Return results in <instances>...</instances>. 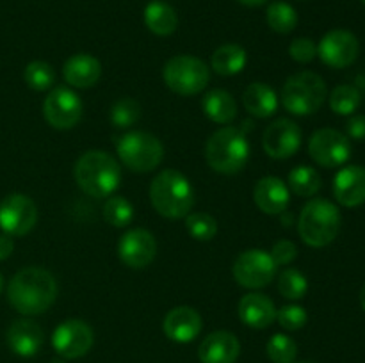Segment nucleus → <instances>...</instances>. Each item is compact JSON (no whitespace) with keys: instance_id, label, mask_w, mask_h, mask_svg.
I'll return each instance as SVG.
<instances>
[{"instance_id":"nucleus-20","label":"nucleus","mask_w":365,"mask_h":363,"mask_svg":"<svg viewBox=\"0 0 365 363\" xmlns=\"http://www.w3.org/2000/svg\"><path fill=\"white\" fill-rule=\"evenodd\" d=\"M334 196L342 206H359L365 201V167L346 166L335 174Z\"/></svg>"},{"instance_id":"nucleus-4","label":"nucleus","mask_w":365,"mask_h":363,"mask_svg":"<svg viewBox=\"0 0 365 363\" xmlns=\"http://www.w3.org/2000/svg\"><path fill=\"white\" fill-rule=\"evenodd\" d=\"M207 164L216 173L235 174L248 164L250 142L242 128L223 127L214 132L205 144Z\"/></svg>"},{"instance_id":"nucleus-10","label":"nucleus","mask_w":365,"mask_h":363,"mask_svg":"<svg viewBox=\"0 0 365 363\" xmlns=\"http://www.w3.org/2000/svg\"><path fill=\"white\" fill-rule=\"evenodd\" d=\"M38 223V206L29 196L13 192L0 201V230L11 237L29 233Z\"/></svg>"},{"instance_id":"nucleus-14","label":"nucleus","mask_w":365,"mask_h":363,"mask_svg":"<svg viewBox=\"0 0 365 363\" xmlns=\"http://www.w3.org/2000/svg\"><path fill=\"white\" fill-rule=\"evenodd\" d=\"M359 39L353 32L344 31V28H335V31L327 32L323 39L317 45V56L321 57L327 66L341 70V68L349 66L359 57Z\"/></svg>"},{"instance_id":"nucleus-47","label":"nucleus","mask_w":365,"mask_h":363,"mask_svg":"<svg viewBox=\"0 0 365 363\" xmlns=\"http://www.w3.org/2000/svg\"><path fill=\"white\" fill-rule=\"evenodd\" d=\"M52 363H53V362H52Z\"/></svg>"},{"instance_id":"nucleus-5","label":"nucleus","mask_w":365,"mask_h":363,"mask_svg":"<svg viewBox=\"0 0 365 363\" xmlns=\"http://www.w3.org/2000/svg\"><path fill=\"white\" fill-rule=\"evenodd\" d=\"M341 212L337 205L323 198H314L303 206L298 221L299 237L310 248L331 244L341 230Z\"/></svg>"},{"instance_id":"nucleus-11","label":"nucleus","mask_w":365,"mask_h":363,"mask_svg":"<svg viewBox=\"0 0 365 363\" xmlns=\"http://www.w3.org/2000/svg\"><path fill=\"white\" fill-rule=\"evenodd\" d=\"M309 153L319 166L339 167L351 157V142L348 135L335 128H321L310 137Z\"/></svg>"},{"instance_id":"nucleus-22","label":"nucleus","mask_w":365,"mask_h":363,"mask_svg":"<svg viewBox=\"0 0 365 363\" xmlns=\"http://www.w3.org/2000/svg\"><path fill=\"white\" fill-rule=\"evenodd\" d=\"M239 319L253 330H266L277 320V306L267 295L252 292L239 301Z\"/></svg>"},{"instance_id":"nucleus-23","label":"nucleus","mask_w":365,"mask_h":363,"mask_svg":"<svg viewBox=\"0 0 365 363\" xmlns=\"http://www.w3.org/2000/svg\"><path fill=\"white\" fill-rule=\"evenodd\" d=\"M100 75H102L100 60L89 53H75L63 66V77L71 88H93L100 80Z\"/></svg>"},{"instance_id":"nucleus-27","label":"nucleus","mask_w":365,"mask_h":363,"mask_svg":"<svg viewBox=\"0 0 365 363\" xmlns=\"http://www.w3.org/2000/svg\"><path fill=\"white\" fill-rule=\"evenodd\" d=\"M145 23L148 27V31L157 36L173 34L178 27L177 11L170 4L153 0L145 9Z\"/></svg>"},{"instance_id":"nucleus-12","label":"nucleus","mask_w":365,"mask_h":363,"mask_svg":"<svg viewBox=\"0 0 365 363\" xmlns=\"http://www.w3.org/2000/svg\"><path fill=\"white\" fill-rule=\"evenodd\" d=\"M43 114L48 125L59 130L73 128L82 117V100L73 89L66 85H57L43 103Z\"/></svg>"},{"instance_id":"nucleus-16","label":"nucleus","mask_w":365,"mask_h":363,"mask_svg":"<svg viewBox=\"0 0 365 363\" xmlns=\"http://www.w3.org/2000/svg\"><path fill=\"white\" fill-rule=\"evenodd\" d=\"M120 260L130 269H145L153 262L157 255L155 237L148 230L134 228L128 230L118 244Z\"/></svg>"},{"instance_id":"nucleus-9","label":"nucleus","mask_w":365,"mask_h":363,"mask_svg":"<svg viewBox=\"0 0 365 363\" xmlns=\"http://www.w3.org/2000/svg\"><path fill=\"white\" fill-rule=\"evenodd\" d=\"M235 281L245 288H264L277 276V265L264 249H248L235 258L232 267Z\"/></svg>"},{"instance_id":"nucleus-31","label":"nucleus","mask_w":365,"mask_h":363,"mask_svg":"<svg viewBox=\"0 0 365 363\" xmlns=\"http://www.w3.org/2000/svg\"><path fill=\"white\" fill-rule=\"evenodd\" d=\"M360 100H362V96H360V91L355 85L342 84L331 91L330 107L339 116H351L359 109Z\"/></svg>"},{"instance_id":"nucleus-7","label":"nucleus","mask_w":365,"mask_h":363,"mask_svg":"<svg viewBox=\"0 0 365 363\" xmlns=\"http://www.w3.org/2000/svg\"><path fill=\"white\" fill-rule=\"evenodd\" d=\"M116 149L121 162L135 173L153 171L164 159L163 142L143 130H132L118 137Z\"/></svg>"},{"instance_id":"nucleus-18","label":"nucleus","mask_w":365,"mask_h":363,"mask_svg":"<svg viewBox=\"0 0 365 363\" xmlns=\"http://www.w3.org/2000/svg\"><path fill=\"white\" fill-rule=\"evenodd\" d=\"M241 354L239 338L230 331H214L207 335L198 347L202 363H235Z\"/></svg>"},{"instance_id":"nucleus-41","label":"nucleus","mask_w":365,"mask_h":363,"mask_svg":"<svg viewBox=\"0 0 365 363\" xmlns=\"http://www.w3.org/2000/svg\"><path fill=\"white\" fill-rule=\"evenodd\" d=\"M14 249V242H13V237L7 233H2L0 235V262L2 260H7L11 256V253H13Z\"/></svg>"},{"instance_id":"nucleus-15","label":"nucleus","mask_w":365,"mask_h":363,"mask_svg":"<svg viewBox=\"0 0 365 363\" xmlns=\"http://www.w3.org/2000/svg\"><path fill=\"white\" fill-rule=\"evenodd\" d=\"M302 146V130L289 117H280L267 125L262 134V148L271 159H291Z\"/></svg>"},{"instance_id":"nucleus-19","label":"nucleus","mask_w":365,"mask_h":363,"mask_svg":"<svg viewBox=\"0 0 365 363\" xmlns=\"http://www.w3.org/2000/svg\"><path fill=\"white\" fill-rule=\"evenodd\" d=\"M45 335L38 322L32 319H18L7 330V345L14 354L21 358H32L41 349Z\"/></svg>"},{"instance_id":"nucleus-34","label":"nucleus","mask_w":365,"mask_h":363,"mask_svg":"<svg viewBox=\"0 0 365 363\" xmlns=\"http://www.w3.org/2000/svg\"><path fill=\"white\" fill-rule=\"evenodd\" d=\"M24 78L29 88L34 91H46L56 82V71L45 60H32L25 68Z\"/></svg>"},{"instance_id":"nucleus-1","label":"nucleus","mask_w":365,"mask_h":363,"mask_svg":"<svg viewBox=\"0 0 365 363\" xmlns=\"http://www.w3.org/2000/svg\"><path fill=\"white\" fill-rule=\"evenodd\" d=\"M7 298L21 315L45 313L57 298L56 278L43 267H25L9 281Z\"/></svg>"},{"instance_id":"nucleus-35","label":"nucleus","mask_w":365,"mask_h":363,"mask_svg":"<svg viewBox=\"0 0 365 363\" xmlns=\"http://www.w3.org/2000/svg\"><path fill=\"white\" fill-rule=\"evenodd\" d=\"M266 352L273 363H292L298 356V344L289 335L277 333L267 342Z\"/></svg>"},{"instance_id":"nucleus-39","label":"nucleus","mask_w":365,"mask_h":363,"mask_svg":"<svg viewBox=\"0 0 365 363\" xmlns=\"http://www.w3.org/2000/svg\"><path fill=\"white\" fill-rule=\"evenodd\" d=\"M269 255H271V258H273L274 265L277 267L289 265V263L294 262L296 256H298V248H296L294 242L282 238V241L274 242V246H273V249H271Z\"/></svg>"},{"instance_id":"nucleus-40","label":"nucleus","mask_w":365,"mask_h":363,"mask_svg":"<svg viewBox=\"0 0 365 363\" xmlns=\"http://www.w3.org/2000/svg\"><path fill=\"white\" fill-rule=\"evenodd\" d=\"M346 132H348V139H355V141H364L365 139V116L356 114L351 120L346 123Z\"/></svg>"},{"instance_id":"nucleus-8","label":"nucleus","mask_w":365,"mask_h":363,"mask_svg":"<svg viewBox=\"0 0 365 363\" xmlns=\"http://www.w3.org/2000/svg\"><path fill=\"white\" fill-rule=\"evenodd\" d=\"M163 78L168 88L182 96L202 93L210 80V68L195 56H175L164 64Z\"/></svg>"},{"instance_id":"nucleus-26","label":"nucleus","mask_w":365,"mask_h":363,"mask_svg":"<svg viewBox=\"0 0 365 363\" xmlns=\"http://www.w3.org/2000/svg\"><path fill=\"white\" fill-rule=\"evenodd\" d=\"M246 63H248V56L242 46L235 45V43H228V45H221L216 52L210 57V68L216 71L217 75L223 77H232L245 70Z\"/></svg>"},{"instance_id":"nucleus-29","label":"nucleus","mask_w":365,"mask_h":363,"mask_svg":"<svg viewBox=\"0 0 365 363\" xmlns=\"http://www.w3.org/2000/svg\"><path fill=\"white\" fill-rule=\"evenodd\" d=\"M267 25L278 34H289L298 25V13L294 7L287 2H273L269 4L266 11Z\"/></svg>"},{"instance_id":"nucleus-45","label":"nucleus","mask_w":365,"mask_h":363,"mask_svg":"<svg viewBox=\"0 0 365 363\" xmlns=\"http://www.w3.org/2000/svg\"><path fill=\"white\" fill-rule=\"evenodd\" d=\"M292 363H310V362H292Z\"/></svg>"},{"instance_id":"nucleus-36","label":"nucleus","mask_w":365,"mask_h":363,"mask_svg":"<svg viewBox=\"0 0 365 363\" xmlns=\"http://www.w3.org/2000/svg\"><path fill=\"white\" fill-rule=\"evenodd\" d=\"M141 117V105L134 98L123 96L110 107V121L118 128H128Z\"/></svg>"},{"instance_id":"nucleus-17","label":"nucleus","mask_w":365,"mask_h":363,"mask_svg":"<svg viewBox=\"0 0 365 363\" xmlns=\"http://www.w3.org/2000/svg\"><path fill=\"white\" fill-rule=\"evenodd\" d=\"M163 331L177 344H189L202 331V317L191 306H177L164 317Z\"/></svg>"},{"instance_id":"nucleus-37","label":"nucleus","mask_w":365,"mask_h":363,"mask_svg":"<svg viewBox=\"0 0 365 363\" xmlns=\"http://www.w3.org/2000/svg\"><path fill=\"white\" fill-rule=\"evenodd\" d=\"M277 320L280 326L287 331L302 330L309 320L307 310L299 305H285L280 310H277Z\"/></svg>"},{"instance_id":"nucleus-44","label":"nucleus","mask_w":365,"mask_h":363,"mask_svg":"<svg viewBox=\"0 0 365 363\" xmlns=\"http://www.w3.org/2000/svg\"><path fill=\"white\" fill-rule=\"evenodd\" d=\"M2 288H4V276L0 274V294H2Z\"/></svg>"},{"instance_id":"nucleus-2","label":"nucleus","mask_w":365,"mask_h":363,"mask_svg":"<svg viewBox=\"0 0 365 363\" xmlns=\"http://www.w3.org/2000/svg\"><path fill=\"white\" fill-rule=\"evenodd\" d=\"M78 187L93 198H109L120 187L121 167L110 153L89 149L78 157L73 169Z\"/></svg>"},{"instance_id":"nucleus-42","label":"nucleus","mask_w":365,"mask_h":363,"mask_svg":"<svg viewBox=\"0 0 365 363\" xmlns=\"http://www.w3.org/2000/svg\"><path fill=\"white\" fill-rule=\"evenodd\" d=\"M242 6H248V7H260L267 2V0H239Z\"/></svg>"},{"instance_id":"nucleus-25","label":"nucleus","mask_w":365,"mask_h":363,"mask_svg":"<svg viewBox=\"0 0 365 363\" xmlns=\"http://www.w3.org/2000/svg\"><path fill=\"white\" fill-rule=\"evenodd\" d=\"M203 112L210 121L220 125L232 123L237 116V103L235 98L225 89H210L203 96Z\"/></svg>"},{"instance_id":"nucleus-13","label":"nucleus","mask_w":365,"mask_h":363,"mask_svg":"<svg viewBox=\"0 0 365 363\" xmlns=\"http://www.w3.org/2000/svg\"><path fill=\"white\" fill-rule=\"evenodd\" d=\"M95 335L91 326L81 319H68L56 327L52 345L57 354L64 359H77L88 354L93 347Z\"/></svg>"},{"instance_id":"nucleus-43","label":"nucleus","mask_w":365,"mask_h":363,"mask_svg":"<svg viewBox=\"0 0 365 363\" xmlns=\"http://www.w3.org/2000/svg\"><path fill=\"white\" fill-rule=\"evenodd\" d=\"M360 305H362V308L365 310V283H364L362 290H360Z\"/></svg>"},{"instance_id":"nucleus-32","label":"nucleus","mask_w":365,"mask_h":363,"mask_svg":"<svg viewBox=\"0 0 365 363\" xmlns=\"http://www.w3.org/2000/svg\"><path fill=\"white\" fill-rule=\"evenodd\" d=\"M307 290H309V281H307L305 274L299 273L294 267H287L282 270V274L278 276V292L285 299L298 301L307 294Z\"/></svg>"},{"instance_id":"nucleus-6","label":"nucleus","mask_w":365,"mask_h":363,"mask_svg":"<svg viewBox=\"0 0 365 363\" xmlns=\"http://www.w3.org/2000/svg\"><path fill=\"white\" fill-rule=\"evenodd\" d=\"M328 96L323 77L314 71H299L291 75L282 88V105L294 116H309L317 112Z\"/></svg>"},{"instance_id":"nucleus-21","label":"nucleus","mask_w":365,"mask_h":363,"mask_svg":"<svg viewBox=\"0 0 365 363\" xmlns=\"http://www.w3.org/2000/svg\"><path fill=\"white\" fill-rule=\"evenodd\" d=\"M253 199L264 214L277 216L289 206L291 191L278 177H264L253 187Z\"/></svg>"},{"instance_id":"nucleus-24","label":"nucleus","mask_w":365,"mask_h":363,"mask_svg":"<svg viewBox=\"0 0 365 363\" xmlns=\"http://www.w3.org/2000/svg\"><path fill=\"white\" fill-rule=\"evenodd\" d=\"M242 105L252 116L271 117L278 109V96L267 84L262 82H253L242 93Z\"/></svg>"},{"instance_id":"nucleus-38","label":"nucleus","mask_w":365,"mask_h":363,"mask_svg":"<svg viewBox=\"0 0 365 363\" xmlns=\"http://www.w3.org/2000/svg\"><path fill=\"white\" fill-rule=\"evenodd\" d=\"M289 53L296 63H310L317 56V45L310 38H296L289 46Z\"/></svg>"},{"instance_id":"nucleus-3","label":"nucleus","mask_w":365,"mask_h":363,"mask_svg":"<svg viewBox=\"0 0 365 363\" xmlns=\"http://www.w3.org/2000/svg\"><path fill=\"white\" fill-rule=\"evenodd\" d=\"M150 201L163 217L182 219L195 206L196 194L185 174L177 169H164L150 184Z\"/></svg>"},{"instance_id":"nucleus-30","label":"nucleus","mask_w":365,"mask_h":363,"mask_svg":"<svg viewBox=\"0 0 365 363\" xmlns=\"http://www.w3.org/2000/svg\"><path fill=\"white\" fill-rule=\"evenodd\" d=\"M103 219L116 228L128 226L134 219V206L123 196H109L103 205Z\"/></svg>"},{"instance_id":"nucleus-28","label":"nucleus","mask_w":365,"mask_h":363,"mask_svg":"<svg viewBox=\"0 0 365 363\" xmlns=\"http://www.w3.org/2000/svg\"><path fill=\"white\" fill-rule=\"evenodd\" d=\"M321 185H323L321 174L310 166H296L294 169L289 173V189H291L296 196L312 198V196H316L317 192H319Z\"/></svg>"},{"instance_id":"nucleus-33","label":"nucleus","mask_w":365,"mask_h":363,"mask_svg":"<svg viewBox=\"0 0 365 363\" xmlns=\"http://www.w3.org/2000/svg\"><path fill=\"white\" fill-rule=\"evenodd\" d=\"M185 228L196 241H212L217 233V221L207 212H189L185 216Z\"/></svg>"},{"instance_id":"nucleus-46","label":"nucleus","mask_w":365,"mask_h":363,"mask_svg":"<svg viewBox=\"0 0 365 363\" xmlns=\"http://www.w3.org/2000/svg\"><path fill=\"white\" fill-rule=\"evenodd\" d=\"M362 2H364V4H365V0H362Z\"/></svg>"}]
</instances>
